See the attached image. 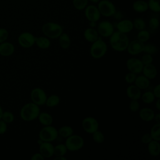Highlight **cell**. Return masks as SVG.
Here are the masks:
<instances>
[{
    "mask_svg": "<svg viewBox=\"0 0 160 160\" xmlns=\"http://www.w3.org/2000/svg\"><path fill=\"white\" fill-rule=\"evenodd\" d=\"M129 43V39L126 34L118 31H114L109 37L110 46L116 52H123L126 51Z\"/></svg>",
    "mask_w": 160,
    "mask_h": 160,
    "instance_id": "6da1fadb",
    "label": "cell"
},
{
    "mask_svg": "<svg viewBox=\"0 0 160 160\" xmlns=\"http://www.w3.org/2000/svg\"><path fill=\"white\" fill-rule=\"evenodd\" d=\"M40 112L39 106L31 102L25 104L21 108L19 114L23 121L30 122L37 119Z\"/></svg>",
    "mask_w": 160,
    "mask_h": 160,
    "instance_id": "7a4b0ae2",
    "label": "cell"
},
{
    "mask_svg": "<svg viewBox=\"0 0 160 160\" xmlns=\"http://www.w3.org/2000/svg\"><path fill=\"white\" fill-rule=\"evenodd\" d=\"M43 34L49 39H57L63 32V28L58 23L48 22L42 27Z\"/></svg>",
    "mask_w": 160,
    "mask_h": 160,
    "instance_id": "3957f363",
    "label": "cell"
},
{
    "mask_svg": "<svg viewBox=\"0 0 160 160\" xmlns=\"http://www.w3.org/2000/svg\"><path fill=\"white\" fill-rule=\"evenodd\" d=\"M108 51V46L105 41L99 38L96 41L92 42L90 47V54L95 59L102 58L105 56Z\"/></svg>",
    "mask_w": 160,
    "mask_h": 160,
    "instance_id": "277c9868",
    "label": "cell"
},
{
    "mask_svg": "<svg viewBox=\"0 0 160 160\" xmlns=\"http://www.w3.org/2000/svg\"><path fill=\"white\" fill-rule=\"evenodd\" d=\"M65 145L68 151L75 152L81 149L84 145V140L82 137L78 134H72L66 138Z\"/></svg>",
    "mask_w": 160,
    "mask_h": 160,
    "instance_id": "5b68a950",
    "label": "cell"
},
{
    "mask_svg": "<svg viewBox=\"0 0 160 160\" xmlns=\"http://www.w3.org/2000/svg\"><path fill=\"white\" fill-rule=\"evenodd\" d=\"M58 129L51 126H44L39 132V139L44 142H52L58 137Z\"/></svg>",
    "mask_w": 160,
    "mask_h": 160,
    "instance_id": "8992f818",
    "label": "cell"
},
{
    "mask_svg": "<svg viewBox=\"0 0 160 160\" xmlns=\"http://www.w3.org/2000/svg\"><path fill=\"white\" fill-rule=\"evenodd\" d=\"M98 3L97 7L100 14L104 17H112L116 11L115 5L109 0H100Z\"/></svg>",
    "mask_w": 160,
    "mask_h": 160,
    "instance_id": "52a82bcc",
    "label": "cell"
},
{
    "mask_svg": "<svg viewBox=\"0 0 160 160\" xmlns=\"http://www.w3.org/2000/svg\"><path fill=\"white\" fill-rule=\"evenodd\" d=\"M30 97L32 102L38 106H42L45 105L48 96L45 91L42 88H35L32 89Z\"/></svg>",
    "mask_w": 160,
    "mask_h": 160,
    "instance_id": "ba28073f",
    "label": "cell"
},
{
    "mask_svg": "<svg viewBox=\"0 0 160 160\" xmlns=\"http://www.w3.org/2000/svg\"><path fill=\"white\" fill-rule=\"evenodd\" d=\"M82 128L84 132L92 134L94 132L99 129V124L98 120L91 116L84 118L82 121Z\"/></svg>",
    "mask_w": 160,
    "mask_h": 160,
    "instance_id": "9c48e42d",
    "label": "cell"
},
{
    "mask_svg": "<svg viewBox=\"0 0 160 160\" xmlns=\"http://www.w3.org/2000/svg\"><path fill=\"white\" fill-rule=\"evenodd\" d=\"M96 27L99 35L103 38H109L114 31V25L109 21H102Z\"/></svg>",
    "mask_w": 160,
    "mask_h": 160,
    "instance_id": "30bf717a",
    "label": "cell"
},
{
    "mask_svg": "<svg viewBox=\"0 0 160 160\" xmlns=\"http://www.w3.org/2000/svg\"><path fill=\"white\" fill-rule=\"evenodd\" d=\"M36 37L29 32H24L18 38L19 44L24 48H29L35 44Z\"/></svg>",
    "mask_w": 160,
    "mask_h": 160,
    "instance_id": "8fae6325",
    "label": "cell"
},
{
    "mask_svg": "<svg viewBox=\"0 0 160 160\" xmlns=\"http://www.w3.org/2000/svg\"><path fill=\"white\" fill-rule=\"evenodd\" d=\"M126 66L129 72L136 74H140L142 72L144 64L142 63L140 59L130 58L126 61Z\"/></svg>",
    "mask_w": 160,
    "mask_h": 160,
    "instance_id": "7c38bea8",
    "label": "cell"
},
{
    "mask_svg": "<svg viewBox=\"0 0 160 160\" xmlns=\"http://www.w3.org/2000/svg\"><path fill=\"white\" fill-rule=\"evenodd\" d=\"M84 15L89 22L94 21L96 22L100 19L101 16L98 7L93 4L88 5L84 8Z\"/></svg>",
    "mask_w": 160,
    "mask_h": 160,
    "instance_id": "4fadbf2b",
    "label": "cell"
},
{
    "mask_svg": "<svg viewBox=\"0 0 160 160\" xmlns=\"http://www.w3.org/2000/svg\"><path fill=\"white\" fill-rule=\"evenodd\" d=\"M144 45V43L139 41L138 39L132 40L131 42L129 41L126 51L130 55H138L143 52Z\"/></svg>",
    "mask_w": 160,
    "mask_h": 160,
    "instance_id": "5bb4252c",
    "label": "cell"
},
{
    "mask_svg": "<svg viewBox=\"0 0 160 160\" xmlns=\"http://www.w3.org/2000/svg\"><path fill=\"white\" fill-rule=\"evenodd\" d=\"M39 152L44 158H49L54 156V145L51 142H43L39 145Z\"/></svg>",
    "mask_w": 160,
    "mask_h": 160,
    "instance_id": "9a60e30c",
    "label": "cell"
},
{
    "mask_svg": "<svg viewBox=\"0 0 160 160\" xmlns=\"http://www.w3.org/2000/svg\"><path fill=\"white\" fill-rule=\"evenodd\" d=\"M117 31L127 34L132 31L133 29V23L130 19H122L119 21L116 25Z\"/></svg>",
    "mask_w": 160,
    "mask_h": 160,
    "instance_id": "2e32d148",
    "label": "cell"
},
{
    "mask_svg": "<svg viewBox=\"0 0 160 160\" xmlns=\"http://www.w3.org/2000/svg\"><path fill=\"white\" fill-rule=\"evenodd\" d=\"M155 112L153 109L144 107L139 110V116L144 122H151L154 119Z\"/></svg>",
    "mask_w": 160,
    "mask_h": 160,
    "instance_id": "e0dca14e",
    "label": "cell"
},
{
    "mask_svg": "<svg viewBox=\"0 0 160 160\" xmlns=\"http://www.w3.org/2000/svg\"><path fill=\"white\" fill-rule=\"evenodd\" d=\"M142 73L145 77L151 80L156 78L158 74V70L156 67L152 64V63H151L144 65Z\"/></svg>",
    "mask_w": 160,
    "mask_h": 160,
    "instance_id": "ac0fdd59",
    "label": "cell"
},
{
    "mask_svg": "<svg viewBox=\"0 0 160 160\" xmlns=\"http://www.w3.org/2000/svg\"><path fill=\"white\" fill-rule=\"evenodd\" d=\"M15 48L12 43L4 41L0 43V55L4 57H8L12 55L14 52Z\"/></svg>",
    "mask_w": 160,
    "mask_h": 160,
    "instance_id": "d6986e66",
    "label": "cell"
},
{
    "mask_svg": "<svg viewBox=\"0 0 160 160\" xmlns=\"http://www.w3.org/2000/svg\"><path fill=\"white\" fill-rule=\"evenodd\" d=\"M141 91L136 85H129L126 89V95L131 100H139L141 96Z\"/></svg>",
    "mask_w": 160,
    "mask_h": 160,
    "instance_id": "ffe728a7",
    "label": "cell"
},
{
    "mask_svg": "<svg viewBox=\"0 0 160 160\" xmlns=\"http://www.w3.org/2000/svg\"><path fill=\"white\" fill-rule=\"evenodd\" d=\"M83 36L85 40H86L89 42H93L96 41L99 37V34L97 30L95 28H86L83 32Z\"/></svg>",
    "mask_w": 160,
    "mask_h": 160,
    "instance_id": "44dd1931",
    "label": "cell"
},
{
    "mask_svg": "<svg viewBox=\"0 0 160 160\" xmlns=\"http://www.w3.org/2000/svg\"><path fill=\"white\" fill-rule=\"evenodd\" d=\"M148 153L153 157H156L159 155L160 153V144L159 141L156 140H152L148 144Z\"/></svg>",
    "mask_w": 160,
    "mask_h": 160,
    "instance_id": "7402d4cb",
    "label": "cell"
},
{
    "mask_svg": "<svg viewBox=\"0 0 160 160\" xmlns=\"http://www.w3.org/2000/svg\"><path fill=\"white\" fill-rule=\"evenodd\" d=\"M134 83V85H136L141 90L146 89L150 85V80L145 77L143 74H140L136 76Z\"/></svg>",
    "mask_w": 160,
    "mask_h": 160,
    "instance_id": "603a6c76",
    "label": "cell"
},
{
    "mask_svg": "<svg viewBox=\"0 0 160 160\" xmlns=\"http://www.w3.org/2000/svg\"><path fill=\"white\" fill-rule=\"evenodd\" d=\"M132 9L138 12L143 13L148 10V2L143 0H137L135 1L132 5Z\"/></svg>",
    "mask_w": 160,
    "mask_h": 160,
    "instance_id": "cb8c5ba5",
    "label": "cell"
},
{
    "mask_svg": "<svg viewBox=\"0 0 160 160\" xmlns=\"http://www.w3.org/2000/svg\"><path fill=\"white\" fill-rule=\"evenodd\" d=\"M39 122L44 126L52 125L53 122V118L51 114L46 112H40L38 117Z\"/></svg>",
    "mask_w": 160,
    "mask_h": 160,
    "instance_id": "d4e9b609",
    "label": "cell"
},
{
    "mask_svg": "<svg viewBox=\"0 0 160 160\" xmlns=\"http://www.w3.org/2000/svg\"><path fill=\"white\" fill-rule=\"evenodd\" d=\"M35 44L39 48L42 49H46L50 47L51 42L49 38L44 36L36 37Z\"/></svg>",
    "mask_w": 160,
    "mask_h": 160,
    "instance_id": "484cf974",
    "label": "cell"
},
{
    "mask_svg": "<svg viewBox=\"0 0 160 160\" xmlns=\"http://www.w3.org/2000/svg\"><path fill=\"white\" fill-rule=\"evenodd\" d=\"M58 39H59V44L61 48L64 49H66L70 47L71 41L69 36L67 33L62 32L59 36Z\"/></svg>",
    "mask_w": 160,
    "mask_h": 160,
    "instance_id": "4316f807",
    "label": "cell"
},
{
    "mask_svg": "<svg viewBox=\"0 0 160 160\" xmlns=\"http://www.w3.org/2000/svg\"><path fill=\"white\" fill-rule=\"evenodd\" d=\"M58 136H60L63 138H67L74 134V129L71 126L65 125L58 129Z\"/></svg>",
    "mask_w": 160,
    "mask_h": 160,
    "instance_id": "83f0119b",
    "label": "cell"
},
{
    "mask_svg": "<svg viewBox=\"0 0 160 160\" xmlns=\"http://www.w3.org/2000/svg\"><path fill=\"white\" fill-rule=\"evenodd\" d=\"M61 101L60 97L57 94H51L47 97L45 105L48 108H54L57 106Z\"/></svg>",
    "mask_w": 160,
    "mask_h": 160,
    "instance_id": "f1b7e54d",
    "label": "cell"
},
{
    "mask_svg": "<svg viewBox=\"0 0 160 160\" xmlns=\"http://www.w3.org/2000/svg\"><path fill=\"white\" fill-rule=\"evenodd\" d=\"M141 98L142 101L145 104H151L156 99L152 91H146L144 93L141 94Z\"/></svg>",
    "mask_w": 160,
    "mask_h": 160,
    "instance_id": "f546056e",
    "label": "cell"
},
{
    "mask_svg": "<svg viewBox=\"0 0 160 160\" xmlns=\"http://www.w3.org/2000/svg\"><path fill=\"white\" fill-rule=\"evenodd\" d=\"M152 140L160 141V124L156 123L154 124L150 131L149 132Z\"/></svg>",
    "mask_w": 160,
    "mask_h": 160,
    "instance_id": "4dcf8cb0",
    "label": "cell"
},
{
    "mask_svg": "<svg viewBox=\"0 0 160 160\" xmlns=\"http://www.w3.org/2000/svg\"><path fill=\"white\" fill-rule=\"evenodd\" d=\"M67 151L68 149L65 144H58L54 146V155L55 156H64Z\"/></svg>",
    "mask_w": 160,
    "mask_h": 160,
    "instance_id": "1f68e13d",
    "label": "cell"
},
{
    "mask_svg": "<svg viewBox=\"0 0 160 160\" xmlns=\"http://www.w3.org/2000/svg\"><path fill=\"white\" fill-rule=\"evenodd\" d=\"M92 138L93 141L97 144L103 143L105 141L104 134L99 129L92 134Z\"/></svg>",
    "mask_w": 160,
    "mask_h": 160,
    "instance_id": "d6a6232c",
    "label": "cell"
},
{
    "mask_svg": "<svg viewBox=\"0 0 160 160\" xmlns=\"http://www.w3.org/2000/svg\"><path fill=\"white\" fill-rule=\"evenodd\" d=\"M158 51V47L152 43H149L144 45L143 52L146 54H149L151 55L156 54Z\"/></svg>",
    "mask_w": 160,
    "mask_h": 160,
    "instance_id": "836d02e7",
    "label": "cell"
},
{
    "mask_svg": "<svg viewBox=\"0 0 160 160\" xmlns=\"http://www.w3.org/2000/svg\"><path fill=\"white\" fill-rule=\"evenodd\" d=\"M150 38V33L148 31L144 29L139 31L137 34V39L139 41L144 43L147 42Z\"/></svg>",
    "mask_w": 160,
    "mask_h": 160,
    "instance_id": "e575fe53",
    "label": "cell"
},
{
    "mask_svg": "<svg viewBox=\"0 0 160 160\" xmlns=\"http://www.w3.org/2000/svg\"><path fill=\"white\" fill-rule=\"evenodd\" d=\"M133 27L136 29L140 31L146 28V22L144 20L141 18H137L132 21Z\"/></svg>",
    "mask_w": 160,
    "mask_h": 160,
    "instance_id": "d590c367",
    "label": "cell"
},
{
    "mask_svg": "<svg viewBox=\"0 0 160 160\" xmlns=\"http://www.w3.org/2000/svg\"><path fill=\"white\" fill-rule=\"evenodd\" d=\"M160 0H149L148 2V8L154 12H159L160 11Z\"/></svg>",
    "mask_w": 160,
    "mask_h": 160,
    "instance_id": "8d00e7d4",
    "label": "cell"
},
{
    "mask_svg": "<svg viewBox=\"0 0 160 160\" xmlns=\"http://www.w3.org/2000/svg\"><path fill=\"white\" fill-rule=\"evenodd\" d=\"M88 0H72V4L77 10L81 11L88 6Z\"/></svg>",
    "mask_w": 160,
    "mask_h": 160,
    "instance_id": "74e56055",
    "label": "cell"
},
{
    "mask_svg": "<svg viewBox=\"0 0 160 160\" xmlns=\"http://www.w3.org/2000/svg\"><path fill=\"white\" fill-rule=\"evenodd\" d=\"M1 119L7 124L11 123L14 120V116L13 113L10 111H3Z\"/></svg>",
    "mask_w": 160,
    "mask_h": 160,
    "instance_id": "f35d334b",
    "label": "cell"
},
{
    "mask_svg": "<svg viewBox=\"0 0 160 160\" xmlns=\"http://www.w3.org/2000/svg\"><path fill=\"white\" fill-rule=\"evenodd\" d=\"M136 76H137V74L129 71L124 76V81L126 83L129 84H132L134 82Z\"/></svg>",
    "mask_w": 160,
    "mask_h": 160,
    "instance_id": "ab89813d",
    "label": "cell"
},
{
    "mask_svg": "<svg viewBox=\"0 0 160 160\" xmlns=\"http://www.w3.org/2000/svg\"><path fill=\"white\" fill-rule=\"evenodd\" d=\"M140 104L138 100H131L129 104V109L131 112H137L139 110Z\"/></svg>",
    "mask_w": 160,
    "mask_h": 160,
    "instance_id": "60d3db41",
    "label": "cell"
},
{
    "mask_svg": "<svg viewBox=\"0 0 160 160\" xmlns=\"http://www.w3.org/2000/svg\"><path fill=\"white\" fill-rule=\"evenodd\" d=\"M140 60L141 61L142 63L144 65H146V64L152 63V62H153V58H152V55L145 53L144 55H142V56L141 57Z\"/></svg>",
    "mask_w": 160,
    "mask_h": 160,
    "instance_id": "b9f144b4",
    "label": "cell"
},
{
    "mask_svg": "<svg viewBox=\"0 0 160 160\" xmlns=\"http://www.w3.org/2000/svg\"><path fill=\"white\" fill-rule=\"evenodd\" d=\"M159 21L157 18L153 17L149 19V26L151 29H152V30L157 29L159 27Z\"/></svg>",
    "mask_w": 160,
    "mask_h": 160,
    "instance_id": "7bdbcfd3",
    "label": "cell"
},
{
    "mask_svg": "<svg viewBox=\"0 0 160 160\" xmlns=\"http://www.w3.org/2000/svg\"><path fill=\"white\" fill-rule=\"evenodd\" d=\"M9 37V32L5 28H0V43L6 41Z\"/></svg>",
    "mask_w": 160,
    "mask_h": 160,
    "instance_id": "ee69618b",
    "label": "cell"
},
{
    "mask_svg": "<svg viewBox=\"0 0 160 160\" xmlns=\"http://www.w3.org/2000/svg\"><path fill=\"white\" fill-rule=\"evenodd\" d=\"M152 140V139L149 133H146V134H143L141 139L142 143L145 144H148Z\"/></svg>",
    "mask_w": 160,
    "mask_h": 160,
    "instance_id": "f6af8a7d",
    "label": "cell"
},
{
    "mask_svg": "<svg viewBox=\"0 0 160 160\" xmlns=\"http://www.w3.org/2000/svg\"><path fill=\"white\" fill-rule=\"evenodd\" d=\"M8 130V125L7 123L5 122L2 119H0V135H2Z\"/></svg>",
    "mask_w": 160,
    "mask_h": 160,
    "instance_id": "bcb514c9",
    "label": "cell"
},
{
    "mask_svg": "<svg viewBox=\"0 0 160 160\" xmlns=\"http://www.w3.org/2000/svg\"><path fill=\"white\" fill-rule=\"evenodd\" d=\"M152 92L156 98L158 99L160 98V84H158L156 86H154L152 90Z\"/></svg>",
    "mask_w": 160,
    "mask_h": 160,
    "instance_id": "7dc6e473",
    "label": "cell"
},
{
    "mask_svg": "<svg viewBox=\"0 0 160 160\" xmlns=\"http://www.w3.org/2000/svg\"><path fill=\"white\" fill-rule=\"evenodd\" d=\"M31 160H44V156L40 152H36L32 155L31 158Z\"/></svg>",
    "mask_w": 160,
    "mask_h": 160,
    "instance_id": "c3c4849f",
    "label": "cell"
},
{
    "mask_svg": "<svg viewBox=\"0 0 160 160\" xmlns=\"http://www.w3.org/2000/svg\"><path fill=\"white\" fill-rule=\"evenodd\" d=\"M113 17L116 19H121L122 18V14L121 12L116 11V12L114 13V14L113 15Z\"/></svg>",
    "mask_w": 160,
    "mask_h": 160,
    "instance_id": "681fc988",
    "label": "cell"
},
{
    "mask_svg": "<svg viewBox=\"0 0 160 160\" xmlns=\"http://www.w3.org/2000/svg\"><path fill=\"white\" fill-rule=\"evenodd\" d=\"M156 121V123H159L160 124V113L158 112L157 114H155L154 119Z\"/></svg>",
    "mask_w": 160,
    "mask_h": 160,
    "instance_id": "f907efd6",
    "label": "cell"
},
{
    "mask_svg": "<svg viewBox=\"0 0 160 160\" xmlns=\"http://www.w3.org/2000/svg\"><path fill=\"white\" fill-rule=\"evenodd\" d=\"M155 107L157 109V110H160V98L157 99L156 102H155Z\"/></svg>",
    "mask_w": 160,
    "mask_h": 160,
    "instance_id": "816d5d0a",
    "label": "cell"
},
{
    "mask_svg": "<svg viewBox=\"0 0 160 160\" xmlns=\"http://www.w3.org/2000/svg\"><path fill=\"white\" fill-rule=\"evenodd\" d=\"M67 158L64 157V156H56L54 159V160H66Z\"/></svg>",
    "mask_w": 160,
    "mask_h": 160,
    "instance_id": "f5cc1de1",
    "label": "cell"
},
{
    "mask_svg": "<svg viewBox=\"0 0 160 160\" xmlns=\"http://www.w3.org/2000/svg\"><path fill=\"white\" fill-rule=\"evenodd\" d=\"M89 27H90V28H95L96 27V26H97V24H96V22H94V21H89Z\"/></svg>",
    "mask_w": 160,
    "mask_h": 160,
    "instance_id": "db71d44e",
    "label": "cell"
},
{
    "mask_svg": "<svg viewBox=\"0 0 160 160\" xmlns=\"http://www.w3.org/2000/svg\"><path fill=\"white\" fill-rule=\"evenodd\" d=\"M2 113H3V110H2V107L0 106V119H1V117H2Z\"/></svg>",
    "mask_w": 160,
    "mask_h": 160,
    "instance_id": "11a10c76",
    "label": "cell"
},
{
    "mask_svg": "<svg viewBox=\"0 0 160 160\" xmlns=\"http://www.w3.org/2000/svg\"><path fill=\"white\" fill-rule=\"evenodd\" d=\"M89 1L91 2L92 3H94V4H96V3H98L100 0H88Z\"/></svg>",
    "mask_w": 160,
    "mask_h": 160,
    "instance_id": "9f6ffc18",
    "label": "cell"
},
{
    "mask_svg": "<svg viewBox=\"0 0 160 160\" xmlns=\"http://www.w3.org/2000/svg\"><path fill=\"white\" fill-rule=\"evenodd\" d=\"M44 141H42L41 139H38V145H40L42 142H43Z\"/></svg>",
    "mask_w": 160,
    "mask_h": 160,
    "instance_id": "6f0895ef",
    "label": "cell"
}]
</instances>
